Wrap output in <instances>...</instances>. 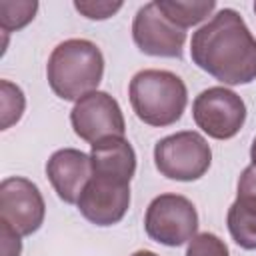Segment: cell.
<instances>
[{"label": "cell", "mask_w": 256, "mask_h": 256, "mask_svg": "<svg viewBox=\"0 0 256 256\" xmlns=\"http://www.w3.org/2000/svg\"><path fill=\"white\" fill-rule=\"evenodd\" d=\"M192 118L210 138L230 140L246 122V104L234 90L226 86H212L194 98Z\"/></svg>", "instance_id": "obj_6"}, {"label": "cell", "mask_w": 256, "mask_h": 256, "mask_svg": "<svg viewBox=\"0 0 256 256\" xmlns=\"http://www.w3.org/2000/svg\"><path fill=\"white\" fill-rule=\"evenodd\" d=\"M130 256H158L156 252H152V250H136L134 254H130Z\"/></svg>", "instance_id": "obj_22"}, {"label": "cell", "mask_w": 256, "mask_h": 256, "mask_svg": "<svg viewBox=\"0 0 256 256\" xmlns=\"http://www.w3.org/2000/svg\"><path fill=\"white\" fill-rule=\"evenodd\" d=\"M132 40L140 52L156 58H182L186 30L172 24L156 6L148 2L138 8L132 20Z\"/></svg>", "instance_id": "obj_9"}, {"label": "cell", "mask_w": 256, "mask_h": 256, "mask_svg": "<svg viewBox=\"0 0 256 256\" xmlns=\"http://www.w3.org/2000/svg\"><path fill=\"white\" fill-rule=\"evenodd\" d=\"M226 224L232 240L244 250H256V208L232 202L226 214Z\"/></svg>", "instance_id": "obj_14"}, {"label": "cell", "mask_w": 256, "mask_h": 256, "mask_svg": "<svg viewBox=\"0 0 256 256\" xmlns=\"http://www.w3.org/2000/svg\"><path fill=\"white\" fill-rule=\"evenodd\" d=\"M124 4L122 2H106V0H76L74 8L88 20H106L114 16Z\"/></svg>", "instance_id": "obj_18"}, {"label": "cell", "mask_w": 256, "mask_h": 256, "mask_svg": "<svg viewBox=\"0 0 256 256\" xmlns=\"http://www.w3.org/2000/svg\"><path fill=\"white\" fill-rule=\"evenodd\" d=\"M190 58L222 84L238 86L256 80V38L234 8L218 10L192 34Z\"/></svg>", "instance_id": "obj_1"}, {"label": "cell", "mask_w": 256, "mask_h": 256, "mask_svg": "<svg viewBox=\"0 0 256 256\" xmlns=\"http://www.w3.org/2000/svg\"><path fill=\"white\" fill-rule=\"evenodd\" d=\"M250 160H252V166H256V136H254L252 146H250Z\"/></svg>", "instance_id": "obj_21"}, {"label": "cell", "mask_w": 256, "mask_h": 256, "mask_svg": "<svg viewBox=\"0 0 256 256\" xmlns=\"http://www.w3.org/2000/svg\"><path fill=\"white\" fill-rule=\"evenodd\" d=\"M254 12H256V2H254Z\"/></svg>", "instance_id": "obj_23"}, {"label": "cell", "mask_w": 256, "mask_h": 256, "mask_svg": "<svg viewBox=\"0 0 256 256\" xmlns=\"http://www.w3.org/2000/svg\"><path fill=\"white\" fill-rule=\"evenodd\" d=\"M46 176L62 202L76 204L84 186L92 178L90 154L76 148H60L48 158Z\"/></svg>", "instance_id": "obj_11"}, {"label": "cell", "mask_w": 256, "mask_h": 256, "mask_svg": "<svg viewBox=\"0 0 256 256\" xmlns=\"http://www.w3.org/2000/svg\"><path fill=\"white\" fill-rule=\"evenodd\" d=\"M76 206L88 222L96 226H114L130 208V184L92 176Z\"/></svg>", "instance_id": "obj_10"}, {"label": "cell", "mask_w": 256, "mask_h": 256, "mask_svg": "<svg viewBox=\"0 0 256 256\" xmlns=\"http://www.w3.org/2000/svg\"><path fill=\"white\" fill-rule=\"evenodd\" d=\"M38 2L34 0H2L0 2V28L4 34L22 30L34 20Z\"/></svg>", "instance_id": "obj_15"}, {"label": "cell", "mask_w": 256, "mask_h": 256, "mask_svg": "<svg viewBox=\"0 0 256 256\" xmlns=\"http://www.w3.org/2000/svg\"><path fill=\"white\" fill-rule=\"evenodd\" d=\"M144 230L150 240L170 248H178L196 236V206L182 194H160L146 208Z\"/></svg>", "instance_id": "obj_5"}, {"label": "cell", "mask_w": 256, "mask_h": 256, "mask_svg": "<svg viewBox=\"0 0 256 256\" xmlns=\"http://www.w3.org/2000/svg\"><path fill=\"white\" fill-rule=\"evenodd\" d=\"M186 256H230L228 246L212 232L196 234L186 248Z\"/></svg>", "instance_id": "obj_17"}, {"label": "cell", "mask_w": 256, "mask_h": 256, "mask_svg": "<svg viewBox=\"0 0 256 256\" xmlns=\"http://www.w3.org/2000/svg\"><path fill=\"white\" fill-rule=\"evenodd\" d=\"M236 200L244 206L256 208V166H246L238 178Z\"/></svg>", "instance_id": "obj_19"}, {"label": "cell", "mask_w": 256, "mask_h": 256, "mask_svg": "<svg viewBox=\"0 0 256 256\" xmlns=\"http://www.w3.org/2000/svg\"><path fill=\"white\" fill-rule=\"evenodd\" d=\"M46 216L40 188L24 176H8L0 184V220L20 236L34 234Z\"/></svg>", "instance_id": "obj_8"}, {"label": "cell", "mask_w": 256, "mask_h": 256, "mask_svg": "<svg viewBox=\"0 0 256 256\" xmlns=\"http://www.w3.org/2000/svg\"><path fill=\"white\" fill-rule=\"evenodd\" d=\"M156 6L172 24L182 30L200 24L216 10L214 0H156Z\"/></svg>", "instance_id": "obj_13"}, {"label": "cell", "mask_w": 256, "mask_h": 256, "mask_svg": "<svg viewBox=\"0 0 256 256\" xmlns=\"http://www.w3.org/2000/svg\"><path fill=\"white\" fill-rule=\"evenodd\" d=\"M128 98L138 120L148 126L164 128L182 118L188 104V90L178 74L146 68L132 76Z\"/></svg>", "instance_id": "obj_3"}, {"label": "cell", "mask_w": 256, "mask_h": 256, "mask_svg": "<svg viewBox=\"0 0 256 256\" xmlns=\"http://www.w3.org/2000/svg\"><path fill=\"white\" fill-rule=\"evenodd\" d=\"M0 238H2V256H20L22 236L2 220H0Z\"/></svg>", "instance_id": "obj_20"}, {"label": "cell", "mask_w": 256, "mask_h": 256, "mask_svg": "<svg viewBox=\"0 0 256 256\" xmlns=\"http://www.w3.org/2000/svg\"><path fill=\"white\" fill-rule=\"evenodd\" d=\"M26 108V98L20 86H16L10 80H0V110H2V122L0 128L8 130L12 124H16Z\"/></svg>", "instance_id": "obj_16"}, {"label": "cell", "mask_w": 256, "mask_h": 256, "mask_svg": "<svg viewBox=\"0 0 256 256\" xmlns=\"http://www.w3.org/2000/svg\"><path fill=\"white\" fill-rule=\"evenodd\" d=\"M104 76V56L100 48L86 38L60 42L46 64V78L52 92L68 102L98 90Z\"/></svg>", "instance_id": "obj_2"}, {"label": "cell", "mask_w": 256, "mask_h": 256, "mask_svg": "<svg viewBox=\"0 0 256 256\" xmlns=\"http://www.w3.org/2000/svg\"><path fill=\"white\" fill-rule=\"evenodd\" d=\"M154 164L156 170L168 180L194 182L208 172L212 164V150L202 134L182 130L156 142Z\"/></svg>", "instance_id": "obj_4"}, {"label": "cell", "mask_w": 256, "mask_h": 256, "mask_svg": "<svg viewBox=\"0 0 256 256\" xmlns=\"http://www.w3.org/2000/svg\"><path fill=\"white\" fill-rule=\"evenodd\" d=\"M70 122L74 134L90 144L110 136H124L126 132V122L118 100L104 90H94L74 102Z\"/></svg>", "instance_id": "obj_7"}, {"label": "cell", "mask_w": 256, "mask_h": 256, "mask_svg": "<svg viewBox=\"0 0 256 256\" xmlns=\"http://www.w3.org/2000/svg\"><path fill=\"white\" fill-rule=\"evenodd\" d=\"M92 176L130 184L136 174V152L124 136L98 140L90 148Z\"/></svg>", "instance_id": "obj_12"}]
</instances>
